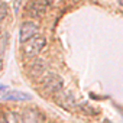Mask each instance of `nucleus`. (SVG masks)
Wrapping results in <instances>:
<instances>
[{
	"label": "nucleus",
	"mask_w": 123,
	"mask_h": 123,
	"mask_svg": "<svg viewBox=\"0 0 123 123\" xmlns=\"http://www.w3.org/2000/svg\"><path fill=\"white\" fill-rule=\"evenodd\" d=\"M46 45V39L41 35H35L33 38H31L29 41H26L23 43V54L26 56H36L42 49L43 46Z\"/></svg>",
	"instance_id": "obj_1"
},
{
	"label": "nucleus",
	"mask_w": 123,
	"mask_h": 123,
	"mask_svg": "<svg viewBox=\"0 0 123 123\" xmlns=\"http://www.w3.org/2000/svg\"><path fill=\"white\" fill-rule=\"evenodd\" d=\"M38 31H39L38 23H35V22H32V20L22 23L20 31H19V41H20L22 43H25L26 41H29L31 38H33L35 35H38Z\"/></svg>",
	"instance_id": "obj_2"
},
{
	"label": "nucleus",
	"mask_w": 123,
	"mask_h": 123,
	"mask_svg": "<svg viewBox=\"0 0 123 123\" xmlns=\"http://www.w3.org/2000/svg\"><path fill=\"white\" fill-rule=\"evenodd\" d=\"M20 123H45V116L35 109H28L22 113Z\"/></svg>",
	"instance_id": "obj_3"
},
{
	"label": "nucleus",
	"mask_w": 123,
	"mask_h": 123,
	"mask_svg": "<svg viewBox=\"0 0 123 123\" xmlns=\"http://www.w3.org/2000/svg\"><path fill=\"white\" fill-rule=\"evenodd\" d=\"M43 87L51 93H56L62 88V80L56 74H48L43 80Z\"/></svg>",
	"instance_id": "obj_4"
},
{
	"label": "nucleus",
	"mask_w": 123,
	"mask_h": 123,
	"mask_svg": "<svg viewBox=\"0 0 123 123\" xmlns=\"http://www.w3.org/2000/svg\"><path fill=\"white\" fill-rule=\"evenodd\" d=\"M2 98L5 101H28L32 98V96L28 93L19 91V90H9L2 96Z\"/></svg>",
	"instance_id": "obj_5"
},
{
	"label": "nucleus",
	"mask_w": 123,
	"mask_h": 123,
	"mask_svg": "<svg viewBox=\"0 0 123 123\" xmlns=\"http://www.w3.org/2000/svg\"><path fill=\"white\" fill-rule=\"evenodd\" d=\"M5 116H6L7 123H20L19 116L16 113H13V111H7V113H5Z\"/></svg>",
	"instance_id": "obj_6"
},
{
	"label": "nucleus",
	"mask_w": 123,
	"mask_h": 123,
	"mask_svg": "<svg viewBox=\"0 0 123 123\" xmlns=\"http://www.w3.org/2000/svg\"><path fill=\"white\" fill-rule=\"evenodd\" d=\"M7 16V5H0V22Z\"/></svg>",
	"instance_id": "obj_7"
},
{
	"label": "nucleus",
	"mask_w": 123,
	"mask_h": 123,
	"mask_svg": "<svg viewBox=\"0 0 123 123\" xmlns=\"http://www.w3.org/2000/svg\"><path fill=\"white\" fill-rule=\"evenodd\" d=\"M46 2V5H49V6H56L58 3H61L62 0H45Z\"/></svg>",
	"instance_id": "obj_8"
},
{
	"label": "nucleus",
	"mask_w": 123,
	"mask_h": 123,
	"mask_svg": "<svg viewBox=\"0 0 123 123\" xmlns=\"http://www.w3.org/2000/svg\"><path fill=\"white\" fill-rule=\"evenodd\" d=\"M5 91H9V87L7 86H0V96H2V93Z\"/></svg>",
	"instance_id": "obj_9"
},
{
	"label": "nucleus",
	"mask_w": 123,
	"mask_h": 123,
	"mask_svg": "<svg viewBox=\"0 0 123 123\" xmlns=\"http://www.w3.org/2000/svg\"><path fill=\"white\" fill-rule=\"evenodd\" d=\"M0 123H7V120H6V116H5L3 113H0Z\"/></svg>",
	"instance_id": "obj_10"
},
{
	"label": "nucleus",
	"mask_w": 123,
	"mask_h": 123,
	"mask_svg": "<svg viewBox=\"0 0 123 123\" xmlns=\"http://www.w3.org/2000/svg\"><path fill=\"white\" fill-rule=\"evenodd\" d=\"M2 68H3V62L0 61V71H2Z\"/></svg>",
	"instance_id": "obj_11"
},
{
	"label": "nucleus",
	"mask_w": 123,
	"mask_h": 123,
	"mask_svg": "<svg viewBox=\"0 0 123 123\" xmlns=\"http://www.w3.org/2000/svg\"><path fill=\"white\" fill-rule=\"evenodd\" d=\"M119 3H120V6L123 7V0H119Z\"/></svg>",
	"instance_id": "obj_12"
},
{
	"label": "nucleus",
	"mask_w": 123,
	"mask_h": 123,
	"mask_svg": "<svg viewBox=\"0 0 123 123\" xmlns=\"http://www.w3.org/2000/svg\"><path fill=\"white\" fill-rule=\"evenodd\" d=\"M103 123H111V122H110V120H104Z\"/></svg>",
	"instance_id": "obj_13"
}]
</instances>
